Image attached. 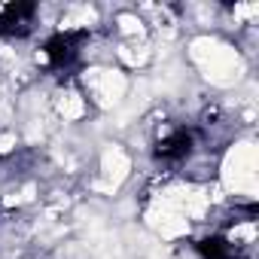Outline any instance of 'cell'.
Here are the masks:
<instances>
[{"instance_id": "cell-1", "label": "cell", "mask_w": 259, "mask_h": 259, "mask_svg": "<svg viewBox=\"0 0 259 259\" xmlns=\"http://www.w3.org/2000/svg\"><path fill=\"white\" fill-rule=\"evenodd\" d=\"M189 55H192V61L201 67V73H204L213 85H235V82L244 76V61H241V55H238L232 46H226V43H220V40H213V37H198V40H192V43H189Z\"/></svg>"}, {"instance_id": "cell-9", "label": "cell", "mask_w": 259, "mask_h": 259, "mask_svg": "<svg viewBox=\"0 0 259 259\" xmlns=\"http://www.w3.org/2000/svg\"><path fill=\"white\" fill-rule=\"evenodd\" d=\"M253 235H256V226H253V223L232 229V238H235V241H253Z\"/></svg>"}, {"instance_id": "cell-3", "label": "cell", "mask_w": 259, "mask_h": 259, "mask_svg": "<svg viewBox=\"0 0 259 259\" xmlns=\"http://www.w3.org/2000/svg\"><path fill=\"white\" fill-rule=\"evenodd\" d=\"M85 82H89V89L95 92V98H98L101 107L119 104L122 95H125V85H128L119 70H89V73H85Z\"/></svg>"}, {"instance_id": "cell-6", "label": "cell", "mask_w": 259, "mask_h": 259, "mask_svg": "<svg viewBox=\"0 0 259 259\" xmlns=\"http://www.w3.org/2000/svg\"><path fill=\"white\" fill-rule=\"evenodd\" d=\"M58 113H61L67 122H73V119H79V116L85 113V101H82L76 92H61V95H58Z\"/></svg>"}, {"instance_id": "cell-10", "label": "cell", "mask_w": 259, "mask_h": 259, "mask_svg": "<svg viewBox=\"0 0 259 259\" xmlns=\"http://www.w3.org/2000/svg\"><path fill=\"white\" fill-rule=\"evenodd\" d=\"M13 147H16V135H0V156H7V153H13Z\"/></svg>"}, {"instance_id": "cell-8", "label": "cell", "mask_w": 259, "mask_h": 259, "mask_svg": "<svg viewBox=\"0 0 259 259\" xmlns=\"http://www.w3.org/2000/svg\"><path fill=\"white\" fill-rule=\"evenodd\" d=\"M119 25H122V31L125 34H141L144 28H141V22L135 19V16H119Z\"/></svg>"}, {"instance_id": "cell-7", "label": "cell", "mask_w": 259, "mask_h": 259, "mask_svg": "<svg viewBox=\"0 0 259 259\" xmlns=\"http://www.w3.org/2000/svg\"><path fill=\"white\" fill-rule=\"evenodd\" d=\"M119 55H122V61H128V64H132V67H138V64H144L147 61V49L141 46V49H135V46H125V49H119Z\"/></svg>"}, {"instance_id": "cell-2", "label": "cell", "mask_w": 259, "mask_h": 259, "mask_svg": "<svg viewBox=\"0 0 259 259\" xmlns=\"http://www.w3.org/2000/svg\"><path fill=\"white\" fill-rule=\"evenodd\" d=\"M256 147L238 144L229 150L223 162V186L235 195H253L256 192Z\"/></svg>"}, {"instance_id": "cell-11", "label": "cell", "mask_w": 259, "mask_h": 259, "mask_svg": "<svg viewBox=\"0 0 259 259\" xmlns=\"http://www.w3.org/2000/svg\"><path fill=\"white\" fill-rule=\"evenodd\" d=\"M0 10H4V7H0Z\"/></svg>"}, {"instance_id": "cell-4", "label": "cell", "mask_w": 259, "mask_h": 259, "mask_svg": "<svg viewBox=\"0 0 259 259\" xmlns=\"http://www.w3.org/2000/svg\"><path fill=\"white\" fill-rule=\"evenodd\" d=\"M150 226L162 235V238H177V235H183L186 229H189V220L177 210V207H171V204H159V207H153L150 210Z\"/></svg>"}, {"instance_id": "cell-5", "label": "cell", "mask_w": 259, "mask_h": 259, "mask_svg": "<svg viewBox=\"0 0 259 259\" xmlns=\"http://www.w3.org/2000/svg\"><path fill=\"white\" fill-rule=\"evenodd\" d=\"M101 171H104L107 189H116L128 177V171H132V159H128L119 147H107L104 156H101Z\"/></svg>"}]
</instances>
